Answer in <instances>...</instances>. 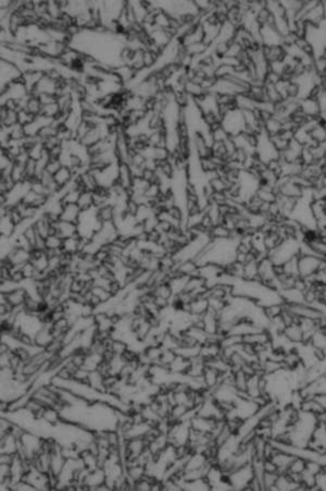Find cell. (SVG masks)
<instances>
[{"instance_id":"6da1fadb","label":"cell","mask_w":326,"mask_h":491,"mask_svg":"<svg viewBox=\"0 0 326 491\" xmlns=\"http://www.w3.org/2000/svg\"><path fill=\"white\" fill-rule=\"evenodd\" d=\"M316 420L317 417L312 412L306 411L299 415V419L294 424L289 434L293 445L306 448L310 444L311 439H313V435L317 428Z\"/></svg>"},{"instance_id":"7a4b0ae2","label":"cell","mask_w":326,"mask_h":491,"mask_svg":"<svg viewBox=\"0 0 326 491\" xmlns=\"http://www.w3.org/2000/svg\"><path fill=\"white\" fill-rule=\"evenodd\" d=\"M301 244V242L296 237H287L269 252V258L275 267L284 266L286 262L300 255Z\"/></svg>"},{"instance_id":"3957f363","label":"cell","mask_w":326,"mask_h":491,"mask_svg":"<svg viewBox=\"0 0 326 491\" xmlns=\"http://www.w3.org/2000/svg\"><path fill=\"white\" fill-rule=\"evenodd\" d=\"M221 126L226 131L229 137H235L246 133L247 131V124H246L244 112L237 107L231 109L226 115L221 118Z\"/></svg>"},{"instance_id":"277c9868","label":"cell","mask_w":326,"mask_h":491,"mask_svg":"<svg viewBox=\"0 0 326 491\" xmlns=\"http://www.w3.org/2000/svg\"><path fill=\"white\" fill-rule=\"evenodd\" d=\"M324 258L318 257L315 255H304L300 254L298 256V270L299 277L306 279L311 276H315L318 271L322 269V263Z\"/></svg>"},{"instance_id":"5b68a950","label":"cell","mask_w":326,"mask_h":491,"mask_svg":"<svg viewBox=\"0 0 326 491\" xmlns=\"http://www.w3.org/2000/svg\"><path fill=\"white\" fill-rule=\"evenodd\" d=\"M255 471L251 465H244L230 473L228 481L231 488H245L255 480Z\"/></svg>"},{"instance_id":"8992f818","label":"cell","mask_w":326,"mask_h":491,"mask_svg":"<svg viewBox=\"0 0 326 491\" xmlns=\"http://www.w3.org/2000/svg\"><path fill=\"white\" fill-rule=\"evenodd\" d=\"M22 75H23V72L16 64L2 60V90H4L10 83L20 80Z\"/></svg>"},{"instance_id":"52a82bcc","label":"cell","mask_w":326,"mask_h":491,"mask_svg":"<svg viewBox=\"0 0 326 491\" xmlns=\"http://www.w3.org/2000/svg\"><path fill=\"white\" fill-rule=\"evenodd\" d=\"M54 226L56 228V236H58L63 240L68 239V238L75 237L78 234L77 224H75V223L59 220L57 223L54 224Z\"/></svg>"},{"instance_id":"ba28073f","label":"cell","mask_w":326,"mask_h":491,"mask_svg":"<svg viewBox=\"0 0 326 491\" xmlns=\"http://www.w3.org/2000/svg\"><path fill=\"white\" fill-rule=\"evenodd\" d=\"M81 212L82 210L78 207L77 204H67L64 205L63 207L60 220L77 224L79 216H81Z\"/></svg>"},{"instance_id":"9c48e42d","label":"cell","mask_w":326,"mask_h":491,"mask_svg":"<svg viewBox=\"0 0 326 491\" xmlns=\"http://www.w3.org/2000/svg\"><path fill=\"white\" fill-rule=\"evenodd\" d=\"M133 174L130 172L129 166L127 164L120 163V168H119V179L118 182L121 186L124 187L125 190H128L132 187L133 184Z\"/></svg>"},{"instance_id":"30bf717a","label":"cell","mask_w":326,"mask_h":491,"mask_svg":"<svg viewBox=\"0 0 326 491\" xmlns=\"http://www.w3.org/2000/svg\"><path fill=\"white\" fill-rule=\"evenodd\" d=\"M5 295L7 297V301H8V303L12 307L24 305L25 301L28 297L26 291L24 289H22V288H19L16 291L9 293V294H5Z\"/></svg>"},{"instance_id":"8fae6325","label":"cell","mask_w":326,"mask_h":491,"mask_svg":"<svg viewBox=\"0 0 326 491\" xmlns=\"http://www.w3.org/2000/svg\"><path fill=\"white\" fill-rule=\"evenodd\" d=\"M54 179L57 182V184L61 188L74 179V174H73V171H72L69 167L62 166L59 169V171L54 175Z\"/></svg>"},{"instance_id":"7c38bea8","label":"cell","mask_w":326,"mask_h":491,"mask_svg":"<svg viewBox=\"0 0 326 491\" xmlns=\"http://www.w3.org/2000/svg\"><path fill=\"white\" fill-rule=\"evenodd\" d=\"M0 219H2V220H0V233H2V236L7 238L13 237L14 233H16L17 225L13 223L10 217L7 215L4 217H0Z\"/></svg>"},{"instance_id":"4fadbf2b","label":"cell","mask_w":326,"mask_h":491,"mask_svg":"<svg viewBox=\"0 0 326 491\" xmlns=\"http://www.w3.org/2000/svg\"><path fill=\"white\" fill-rule=\"evenodd\" d=\"M209 234L212 240H223V239H229L231 237V231L227 229L224 224H217V225H214L213 228L210 230Z\"/></svg>"},{"instance_id":"5bb4252c","label":"cell","mask_w":326,"mask_h":491,"mask_svg":"<svg viewBox=\"0 0 326 491\" xmlns=\"http://www.w3.org/2000/svg\"><path fill=\"white\" fill-rule=\"evenodd\" d=\"M77 205L82 211L88 210L94 207V193L90 191H84L79 196Z\"/></svg>"},{"instance_id":"9a60e30c","label":"cell","mask_w":326,"mask_h":491,"mask_svg":"<svg viewBox=\"0 0 326 491\" xmlns=\"http://www.w3.org/2000/svg\"><path fill=\"white\" fill-rule=\"evenodd\" d=\"M98 216H99L100 220L103 222L114 221V208H113V206H110V205H106V206L98 208Z\"/></svg>"},{"instance_id":"2e32d148","label":"cell","mask_w":326,"mask_h":491,"mask_svg":"<svg viewBox=\"0 0 326 491\" xmlns=\"http://www.w3.org/2000/svg\"><path fill=\"white\" fill-rule=\"evenodd\" d=\"M63 245V239L58 236H49L46 239V250H60Z\"/></svg>"},{"instance_id":"e0dca14e","label":"cell","mask_w":326,"mask_h":491,"mask_svg":"<svg viewBox=\"0 0 326 491\" xmlns=\"http://www.w3.org/2000/svg\"><path fill=\"white\" fill-rule=\"evenodd\" d=\"M37 117V116H36ZM36 117L32 114L28 112L26 109H21V110L18 112V123L21 124V126H27V124H30Z\"/></svg>"},{"instance_id":"ac0fdd59","label":"cell","mask_w":326,"mask_h":491,"mask_svg":"<svg viewBox=\"0 0 326 491\" xmlns=\"http://www.w3.org/2000/svg\"><path fill=\"white\" fill-rule=\"evenodd\" d=\"M81 193H82V191H79V190H72V191H70V192H68L61 199L63 205H67V204H77L79 196H81Z\"/></svg>"},{"instance_id":"d6986e66","label":"cell","mask_w":326,"mask_h":491,"mask_svg":"<svg viewBox=\"0 0 326 491\" xmlns=\"http://www.w3.org/2000/svg\"><path fill=\"white\" fill-rule=\"evenodd\" d=\"M61 167H62V164L59 158H52L46 166V172H48L52 175H55L58 171H59Z\"/></svg>"},{"instance_id":"ffe728a7","label":"cell","mask_w":326,"mask_h":491,"mask_svg":"<svg viewBox=\"0 0 326 491\" xmlns=\"http://www.w3.org/2000/svg\"><path fill=\"white\" fill-rule=\"evenodd\" d=\"M211 133H212L214 143H224L227 140V138H229V135L226 133V131L224 130L222 127L214 130V131H211Z\"/></svg>"},{"instance_id":"44dd1931","label":"cell","mask_w":326,"mask_h":491,"mask_svg":"<svg viewBox=\"0 0 326 491\" xmlns=\"http://www.w3.org/2000/svg\"><path fill=\"white\" fill-rule=\"evenodd\" d=\"M158 223H159V219H158V217H157L156 215H154V216H152V217L148 218L147 220H145V221L143 222V225H144L145 232L149 233V232H151V231L156 230Z\"/></svg>"},{"instance_id":"7402d4cb","label":"cell","mask_w":326,"mask_h":491,"mask_svg":"<svg viewBox=\"0 0 326 491\" xmlns=\"http://www.w3.org/2000/svg\"><path fill=\"white\" fill-rule=\"evenodd\" d=\"M23 234H24V237L28 240V242H30L31 245L33 246V250H34L36 240H37V237H38V233H37V231H36L35 226L34 225H31L30 228H27L25 230V232Z\"/></svg>"},{"instance_id":"603a6c76","label":"cell","mask_w":326,"mask_h":491,"mask_svg":"<svg viewBox=\"0 0 326 491\" xmlns=\"http://www.w3.org/2000/svg\"><path fill=\"white\" fill-rule=\"evenodd\" d=\"M138 208H139L138 204H137L134 200H129L127 202V205H126V214L136 216L137 211H138Z\"/></svg>"}]
</instances>
